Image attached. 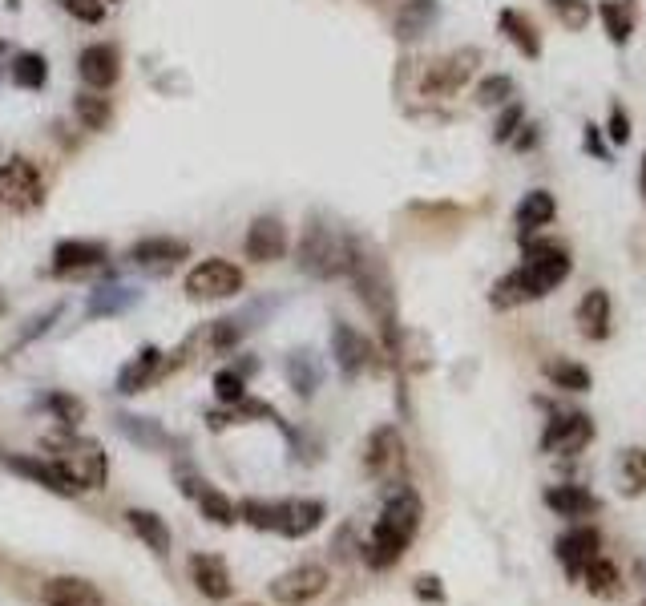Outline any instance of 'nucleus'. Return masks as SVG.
<instances>
[{
  "label": "nucleus",
  "mask_w": 646,
  "mask_h": 606,
  "mask_svg": "<svg viewBox=\"0 0 646 606\" xmlns=\"http://www.w3.org/2000/svg\"><path fill=\"white\" fill-rule=\"evenodd\" d=\"M598 17H602L606 37L614 45H626L630 41V33H634V0H602Z\"/></svg>",
  "instance_id": "nucleus-35"
},
{
  "label": "nucleus",
  "mask_w": 646,
  "mask_h": 606,
  "mask_svg": "<svg viewBox=\"0 0 646 606\" xmlns=\"http://www.w3.org/2000/svg\"><path fill=\"white\" fill-rule=\"evenodd\" d=\"M642 606H646V602H642Z\"/></svg>",
  "instance_id": "nucleus-53"
},
{
  "label": "nucleus",
  "mask_w": 646,
  "mask_h": 606,
  "mask_svg": "<svg viewBox=\"0 0 646 606\" xmlns=\"http://www.w3.org/2000/svg\"><path fill=\"white\" fill-rule=\"evenodd\" d=\"M105 5H118V0H105Z\"/></svg>",
  "instance_id": "nucleus-52"
},
{
  "label": "nucleus",
  "mask_w": 646,
  "mask_h": 606,
  "mask_svg": "<svg viewBox=\"0 0 646 606\" xmlns=\"http://www.w3.org/2000/svg\"><path fill=\"white\" fill-rule=\"evenodd\" d=\"M433 17H437L433 0H408V9L396 17V33L400 37H420L428 25H433Z\"/></svg>",
  "instance_id": "nucleus-39"
},
{
  "label": "nucleus",
  "mask_w": 646,
  "mask_h": 606,
  "mask_svg": "<svg viewBox=\"0 0 646 606\" xmlns=\"http://www.w3.org/2000/svg\"><path fill=\"white\" fill-rule=\"evenodd\" d=\"M521 122H525L521 101H509V106L501 110V118H497V126H493V138H497V142H513L517 130H521Z\"/></svg>",
  "instance_id": "nucleus-45"
},
{
  "label": "nucleus",
  "mask_w": 646,
  "mask_h": 606,
  "mask_svg": "<svg viewBox=\"0 0 646 606\" xmlns=\"http://www.w3.org/2000/svg\"><path fill=\"white\" fill-rule=\"evenodd\" d=\"M618 485H622V497L646 493V449L642 445H630L618 453Z\"/></svg>",
  "instance_id": "nucleus-32"
},
{
  "label": "nucleus",
  "mask_w": 646,
  "mask_h": 606,
  "mask_svg": "<svg viewBox=\"0 0 646 606\" xmlns=\"http://www.w3.org/2000/svg\"><path fill=\"white\" fill-rule=\"evenodd\" d=\"M546 505L558 518H590V514H598V497L586 485H554V489H546Z\"/></svg>",
  "instance_id": "nucleus-26"
},
{
  "label": "nucleus",
  "mask_w": 646,
  "mask_h": 606,
  "mask_svg": "<svg viewBox=\"0 0 646 606\" xmlns=\"http://www.w3.org/2000/svg\"><path fill=\"white\" fill-rule=\"evenodd\" d=\"M214 396H219L223 404H239L247 400V380L239 368H223V372H214Z\"/></svg>",
  "instance_id": "nucleus-42"
},
{
  "label": "nucleus",
  "mask_w": 646,
  "mask_h": 606,
  "mask_svg": "<svg viewBox=\"0 0 646 606\" xmlns=\"http://www.w3.org/2000/svg\"><path fill=\"white\" fill-rule=\"evenodd\" d=\"M243 283H247V275H243L239 263L214 255V259L194 263V267L186 271V283H182V287H186L190 299L206 303V299H231V295H239Z\"/></svg>",
  "instance_id": "nucleus-6"
},
{
  "label": "nucleus",
  "mask_w": 646,
  "mask_h": 606,
  "mask_svg": "<svg viewBox=\"0 0 646 606\" xmlns=\"http://www.w3.org/2000/svg\"><path fill=\"white\" fill-rule=\"evenodd\" d=\"M73 114H77V122L85 126V130H93V134H101V130H110V122H114V101L105 97V93H77L73 97Z\"/></svg>",
  "instance_id": "nucleus-30"
},
{
  "label": "nucleus",
  "mask_w": 646,
  "mask_h": 606,
  "mask_svg": "<svg viewBox=\"0 0 646 606\" xmlns=\"http://www.w3.org/2000/svg\"><path fill=\"white\" fill-rule=\"evenodd\" d=\"M582 582H586V590L594 594V598H614L618 590H622V574H618V566L610 562V558H590L586 566H582Z\"/></svg>",
  "instance_id": "nucleus-34"
},
{
  "label": "nucleus",
  "mask_w": 646,
  "mask_h": 606,
  "mask_svg": "<svg viewBox=\"0 0 646 606\" xmlns=\"http://www.w3.org/2000/svg\"><path fill=\"white\" fill-rule=\"evenodd\" d=\"M126 522H130V530L158 554V558H166L170 554V546H174V538H170V526L158 518V514H150V510H130L126 514Z\"/></svg>",
  "instance_id": "nucleus-31"
},
{
  "label": "nucleus",
  "mask_w": 646,
  "mask_h": 606,
  "mask_svg": "<svg viewBox=\"0 0 646 606\" xmlns=\"http://www.w3.org/2000/svg\"><path fill=\"white\" fill-rule=\"evenodd\" d=\"M521 279L529 287V299L550 295L554 287H562L570 279V251L558 243H525Z\"/></svg>",
  "instance_id": "nucleus-5"
},
{
  "label": "nucleus",
  "mask_w": 646,
  "mask_h": 606,
  "mask_svg": "<svg viewBox=\"0 0 646 606\" xmlns=\"http://www.w3.org/2000/svg\"><path fill=\"white\" fill-rule=\"evenodd\" d=\"M594 441V421L586 413H562L546 425L542 433V453H562V457H574L582 453L586 445Z\"/></svg>",
  "instance_id": "nucleus-11"
},
{
  "label": "nucleus",
  "mask_w": 646,
  "mask_h": 606,
  "mask_svg": "<svg viewBox=\"0 0 646 606\" xmlns=\"http://www.w3.org/2000/svg\"><path fill=\"white\" fill-rule=\"evenodd\" d=\"M364 465H368V473H376V477H396V473H400V465H404V441H400V429H396V425H380V429L368 437Z\"/></svg>",
  "instance_id": "nucleus-16"
},
{
  "label": "nucleus",
  "mask_w": 646,
  "mask_h": 606,
  "mask_svg": "<svg viewBox=\"0 0 646 606\" xmlns=\"http://www.w3.org/2000/svg\"><path fill=\"white\" fill-rule=\"evenodd\" d=\"M497 25H501V33L517 45V53H521V57H529V61L542 57V37H537V29L529 25V17H525V13H517V9H501Z\"/></svg>",
  "instance_id": "nucleus-29"
},
{
  "label": "nucleus",
  "mask_w": 646,
  "mask_h": 606,
  "mask_svg": "<svg viewBox=\"0 0 646 606\" xmlns=\"http://www.w3.org/2000/svg\"><path fill=\"white\" fill-rule=\"evenodd\" d=\"M5 465H9L13 473H21V477L37 481L41 489L61 493V497H73V493H77V485L65 477V469H61L57 461H49V457H5Z\"/></svg>",
  "instance_id": "nucleus-21"
},
{
  "label": "nucleus",
  "mask_w": 646,
  "mask_h": 606,
  "mask_svg": "<svg viewBox=\"0 0 646 606\" xmlns=\"http://www.w3.org/2000/svg\"><path fill=\"white\" fill-rule=\"evenodd\" d=\"M420 522H424L420 493L412 485H392L384 505H380V518H376V526L364 542V562L372 570H392L404 558V550L412 546Z\"/></svg>",
  "instance_id": "nucleus-1"
},
{
  "label": "nucleus",
  "mask_w": 646,
  "mask_h": 606,
  "mask_svg": "<svg viewBox=\"0 0 646 606\" xmlns=\"http://www.w3.org/2000/svg\"><path fill=\"white\" fill-rule=\"evenodd\" d=\"M77 73H81V81H85L89 89L105 93L110 85H118V77H122V49L110 45V41L85 45V49L77 53Z\"/></svg>",
  "instance_id": "nucleus-9"
},
{
  "label": "nucleus",
  "mask_w": 646,
  "mask_h": 606,
  "mask_svg": "<svg viewBox=\"0 0 646 606\" xmlns=\"http://www.w3.org/2000/svg\"><path fill=\"white\" fill-rule=\"evenodd\" d=\"M509 97H513V77H505V73H489L477 85V106H505Z\"/></svg>",
  "instance_id": "nucleus-41"
},
{
  "label": "nucleus",
  "mask_w": 646,
  "mask_h": 606,
  "mask_svg": "<svg viewBox=\"0 0 646 606\" xmlns=\"http://www.w3.org/2000/svg\"><path fill=\"white\" fill-rule=\"evenodd\" d=\"M9 77L21 85V89H45V81H49V61H45V53H37V49H21L17 57H13V65H9Z\"/></svg>",
  "instance_id": "nucleus-33"
},
{
  "label": "nucleus",
  "mask_w": 646,
  "mask_h": 606,
  "mask_svg": "<svg viewBox=\"0 0 646 606\" xmlns=\"http://www.w3.org/2000/svg\"><path fill=\"white\" fill-rule=\"evenodd\" d=\"M142 299V291L134 283H101L89 291L85 299V320H105V316H122Z\"/></svg>",
  "instance_id": "nucleus-19"
},
{
  "label": "nucleus",
  "mask_w": 646,
  "mask_h": 606,
  "mask_svg": "<svg viewBox=\"0 0 646 606\" xmlns=\"http://www.w3.org/2000/svg\"><path fill=\"white\" fill-rule=\"evenodd\" d=\"M352 251H356V239L340 235L336 227L319 223V219H307L303 239H299V271H307V275H315V279L348 275Z\"/></svg>",
  "instance_id": "nucleus-2"
},
{
  "label": "nucleus",
  "mask_w": 646,
  "mask_h": 606,
  "mask_svg": "<svg viewBox=\"0 0 646 606\" xmlns=\"http://www.w3.org/2000/svg\"><path fill=\"white\" fill-rule=\"evenodd\" d=\"M554 554H558V562L566 566L570 578H582V566H586L590 558L602 554V534H598L594 526H574V530H566V534L558 538Z\"/></svg>",
  "instance_id": "nucleus-15"
},
{
  "label": "nucleus",
  "mask_w": 646,
  "mask_h": 606,
  "mask_svg": "<svg viewBox=\"0 0 646 606\" xmlns=\"http://www.w3.org/2000/svg\"><path fill=\"white\" fill-rule=\"evenodd\" d=\"M110 263V247L101 239H61L53 247V275H81Z\"/></svg>",
  "instance_id": "nucleus-13"
},
{
  "label": "nucleus",
  "mask_w": 646,
  "mask_h": 606,
  "mask_svg": "<svg viewBox=\"0 0 646 606\" xmlns=\"http://www.w3.org/2000/svg\"><path fill=\"white\" fill-rule=\"evenodd\" d=\"M550 9H554V17L566 25V29H586V21H590V9H586V0H550Z\"/></svg>",
  "instance_id": "nucleus-44"
},
{
  "label": "nucleus",
  "mask_w": 646,
  "mask_h": 606,
  "mask_svg": "<svg viewBox=\"0 0 646 606\" xmlns=\"http://www.w3.org/2000/svg\"><path fill=\"white\" fill-rule=\"evenodd\" d=\"M554 215H558L554 194H550V190H529V194L517 202L513 223H517V231H521V235H533V231L550 227V223H554Z\"/></svg>",
  "instance_id": "nucleus-25"
},
{
  "label": "nucleus",
  "mask_w": 646,
  "mask_h": 606,
  "mask_svg": "<svg viewBox=\"0 0 646 606\" xmlns=\"http://www.w3.org/2000/svg\"><path fill=\"white\" fill-rule=\"evenodd\" d=\"M243 251L251 263H275L287 255V227L279 215H259L247 235H243Z\"/></svg>",
  "instance_id": "nucleus-12"
},
{
  "label": "nucleus",
  "mask_w": 646,
  "mask_h": 606,
  "mask_svg": "<svg viewBox=\"0 0 646 606\" xmlns=\"http://www.w3.org/2000/svg\"><path fill=\"white\" fill-rule=\"evenodd\" d=\"M45 453L49 461H57L65 469V477L81 489H101L105 477H110V461H105L101 445L89 441V437H77V433H57L45 441Z\"/></svg>",
  "instance_id": "nucleus-3"
},
{
  "label": "nucleus",
  "mask_w": 646,
  "mask_h": 606,
  "mask_svg": "<svg viewBox=\"0 0 646 606\" xmlns=\"http://www.w3.org/2000/svg\"><path fill=\"white\" fill-rule=\"evenodd\" d=\"M416 598H428V602H441V598H445V590H441V582H437L433 574H424V578H416Z\"/></svg>",
  "instance_id": "nucleus-48"
},
{
  "label": "nucleus",
  "mask_w": 646,
  "mask_h": 606,
  "mask_svg": "<svg viewBox=\"0 0 646 606\" xmlns=\"http://www.w3.org/2000/svg\"><path fill=\"white\" fill-rule=\"evenodd\" d=\"M521 130H525V134H521V138H513V142H517V150H529V146L537 142V126H521Z\"/></svg>",
  "instance_id": "nucleus-49"
},
{
  "label": "nucleus",
  "mask_w": 646,
  "mask_h": 606,
  "mask_svg": "<svg viewBox=\"0 0 646 606\" xmlns=\"http://www.w3.org/2000/svg\"><path fill=\"white\" fill-rule=\"evenodd\" d=\"M606 126H610L606 134H610L614 146H626V142H630V118H626V110L618 106V101L610 106V122H606Z\"/></svg>",
  "instance_id": "nucleus-46"
},
{
  "label": "nucleus",
  "mask_w": 646,
  "mask_h": 606,
  "mask_svg": "<svg viewBox=\"0 0 646 606\" xmlns=\"http://www.w3.org/2000/svg\"><path fill=\"white\" fill-rule=\"evenodd\" d=\"M61 13H69L73 21H85V25H101L105 21V0H53Z\"/></svg>",
  "instance_id": "nucleus-43"
},
{
  "label": "nucleus",
  "mask_w": 646,
  "mask_h": 606,
  "mask_svg": "<svg viewBox=\"0 0 646 606\" xmlns=\"http://www.w3.org/2000/svg\"><path fill=\"white\" fill-rule=\"evenodd\" d=\"M477 61H481L477 49H457V53L433 61V65L424 69V77H420V93H428V97H449V93H457L473 77Z\"/></svg>",
  "instance_id": "nucleus-8"
},
{
  "label": "nucleus",
  "mask_w": 646,
  "mask_h": 606,
  "mask_svg": "<svg viewBox=\"0 0 646 606\" xmlns=\"http://www.w3.org/2000/svg\"><path fill=\"white\" fill-rule=\"evenodd\" d=\"M57 316H61V303H57V308H49V312H41V316H37V320H33V324L21 332V344H33L37 336H45V332L57 324Z\"/></svg>",
  "instance_id": "nucleus-47"
},
{
  "label": "nucleus",
  "mask_w": 646,
  "mask_h": 606,
  "mask_svg": "<svg viewBox=\"0 0 646 606\" xmlns=\"http://www.w3.org/2000/svg\"><path fill=\"white\" fill-rule=\"evenodd\" d=\"M574 320H578V332H582L586 340H606V336L614 332V308H610V291H602V287H590V291L582 295V303H578Z\"/></svg>",
  "instance_id": "nucleus-18"
},
{
  "label": "nucleus",
  "mask_w": 646,
  "mask_h": 606,
  "mask_svg": "<svg viewBox=\"0 0 646 606\" xmlns=\"http://www.w3.org/2000/svg\"><path fill=\"white\" fill-rule=\"evenodd\" d=\"M638 186H642V194H646V154H642V174H638Z\"/></svg>",
  "instance_id": "nucleus-50"
},
{
  "label": "nucleus",
  "mask_w": 646,
  "mask_h": 606,
  "mask_svg": "<svg viewBox=\"0 0 646 606\" xmlns=\"http://www.w3.org/2000/svg\"><path fill=\"white\" fill-rule=\"evenodd\" d=\"M190 582L210 598V602H223L231 598L235 582H231V570L219 554H190Z\"/></svg>",
  "instance_id": "nucleus-17"
},
{
  "label": "nucleus",
  "mask_w": 646,
  "mask_h": 606,
  "mask_svg": "<svg viewBox=\"0 0 646 606\" xmlns=\"http://www.w3.org/2000/svg\"><path fill=\"white\" fill-rule=\"evenodd\" d=\"M239 518H243L247 526H255V530H275V534H279L283 501H275V497H247V501L239 505Z\"/></svg>",
  "instance_id": "nucleus-37"
},
{
  "label": "nucleus",
  "mask_w": 646,
  "mask_h": 606,
  "mask_svg": "<svg viewBox=\"0 0 646 606\" xmlns=\"http://www.w3.org/2000/svg\"><path fill=\"white\" fill-rule=\"evenodd\" d=\"M323 514H328V505H323L319 497H283L279 534L283 538H303L323 522Z\"/></svg>",
  "instance_id": "nucleus-22"
},
{
  "label": "nucleus",
  "mask_w": 646,
  "mask_h": 606,
  "mask_svg": "<svg viewBox=\"0 0 646 606\" xmlns=\"http://www.w3.org/2000/svg\"><path fill=\"white\" fill-rule=\"evenodd\" d=\"M186 255H190V243H186V239H174V235H146V239H138V243L130 247L126 259H130L134 267L150 271V275H166V271L178 267Z\"/></svg>",
  "instance_id": "nucleus-10"
},
{
  "label": "nucleus",
  "mask_w": 646,
  "mask_h": 606,
  "mask_svg": "<svg viewBox=\"0 0 646 606\" xmlns=\"http://www.w3.org/2000/svg\"><path fill=\"white\" fill-rule=\"evenodd\" d=\"M332 586V574L323 570L319 562H303V566H291L287 574H279L271 582V598L279 606H311L315 598H323Z\"/></svg>",
  "instance_id": "nucleus-7"
},
{
  "label": "nucleus",
  "mask_w": 646,
  "mask_h": 606,
  "mask_svg": "<svg viewBox=\"0 0 646 606\" xmlns=\"http://www.w3.org/2000/svg\"><path fill=\"white\" fill-rule=\"evenodd\" d=\"M489 303H493V308H501V312L517 308V303H529V287H525V279H521V267L509 271V275H501V279L493 283Z\"/></svg>",
  "instance_id": "nucleus-38"
},
{
  "label": "nucleus",
  "mask_w": 646,
  "mask_h": 606,
  "mask_svg": "<svg viewBox=\"0 0 646 606\" xmlns=\"http://www.w3.org/2000/svg\"><path fill=\"white\" fill-rule=\"evenodd\" d=\"M49 198V182H45V170L33 162V158H9L0 162V202H5L9 211H41Z\"/></svg>",
  "instance_id": "nucleus-4"
},
{
  "label": "nucleus",
  "mask_w": 646,
  "mask_h": 606,
  "mask_svg": "<svg viewBox=\"0 0 646 606\" xmlns=\"http://www.w3.org/2000/svg\"><path fill=\"white\" fill-rule=\"evenodd\" d=\"M283 376H287V384L295 388V396H315V388L323 384V364L311 356V352H291L287 360H283Z\"/></svg>",
  "instance_id": "nucleus-27"
},
{
  "label": "nucleus",
  "mask_w": 646,
  "mask_h": 606,
  "mask_svg": "<svg viewBox=\"0 0 646 606\" xmlns=\"http://www.w3.org/2000/svg\"><path fill=\"white\" fill-rule=\"evenodd\" d=\"M5 5H9V9H21V0H5Z\"/></svg>",
  "instance_id": "nucleus-51"
},
{
  "label": "nucleus",
  "mask_w": 646,
  "mask_h": 606,
  "mask_svg": "<svg viewBox=\"0 0 646 606\" xmlns=\"http://www.w3.org/2000/svg\"><path fill=\"white\" fill-rule=\"evenodd\" d=\"M332 356H336L340 372H344L348 380H356V376L372 364V340H368L364 332H356L352 324L336 320V328H332Z\"/></svg>",
  "instance_id": "nucleus-14"
},
{
  "label": "nucleus",
  "mask_w": 646,
  "mask_h": 606,
  "mask_svg": "<svg viewBox=\"0 0 646 606\" xmlns=\"http://www.w3.org/2000/svg\"><path fill=\"white\" fill-rule=\"evenodd\" d=\"M45 404H49L53 421H61L65 429H77V425L85 421V400H77L73 392H49Z\"/></svg>",
  "instance_id": "nucleus-40"
},
{
  "label": "nucleus",
  "mask_w": 646,
  "mask_h": 606,
  "mask_svg": "<svg viewBox=\"0 0 646 606\" xmlns=\"http://www.w3.org/2000/svg\"><path fill=\"white\" fill-rule=\"evenodd\" d=\"M542 372H546L562 392H586V388L594 384L590 368H586V364H574V360H566V356L546 360V364H542Z\"/></svg>",
  "instance_id": "nucleus-36"
},
{
  "label": "nucleus",
  "mask_w": 646,
  "mask_h": 606,
  "mask_svg": "<svg viewBox=\"0 0 646 606\" xmlns=\"http://www.w3.org/2000/svg\"><path fill=\"white\" fill-rule=\"evenodd\" d=\"M138 449H150V453H158V449H170L174 445V437L158 425V421H150V417H134V413H118V421H114Z\"/></svg>",
  "instance_id": "nucleus-28"
},
{
  "label": "nucleus",
  "mask_w": 646,
  "mask_h": 606,
  "mask_svg": "<svg viewBox=\"0 0 646 606\" xmlns=\"http://www.w3.org/2000/svg\"><path fill=\"white\" fill-rule=\"evenodd\" d=\"M41 602L45 606H105L101 590L85 578H73V574H61V578H49L41 586Z\"/></svg>",
  "instance_id": "nucleus-20"
},
{
  "label": "nucleus",
  "mask_w": 646,
  "mask_h": 606,
  "mask_svg": "<svg viewBox=\"0 0 646 606\" xmlns=\"http://www.w3.org/2000/svg\"><path fill=\"white\" fill-rule=\"evenodd\" d=\"M182 481H186L182 489L198 501V510H202V518H206V522H219V526H231V522H235V514H239V510L231 505V497H227V493H219L214 485H206V481H198V477H190V473H186Z\"/></svg>",
  "instance_id": "nucleus-24"
},
{
  "label": "nucleus",
  "mask_w": 646,
  "mask_h": 606,
  "mask_svg": "<svg viewBox=\"0 0 646 606\" xmlns=\"http://www.w3.org/2000/svg\"><path fill=\"white\" fill-rule=\"evenodd\" d=\"M166 368V360H162V348L158 344H146L122 372H118V392L122 396H134V392H142V388H150V380L158 376Z\"/></svg>",
  "instance_id": "nucleus-23"
}]
</instances>
